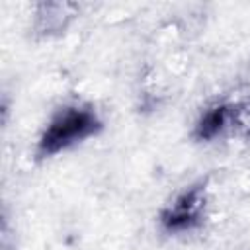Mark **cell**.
I'll return each mask as SVG.
<instances>
[{
  "mask_svg": "<svg viewBox=\"0 0 250 250\" xmlns=\"http://www.w3.org/2000/svg\"><path fill=\"white\" fill-rule=\"evenodd\" d=\"M104 119L94 104L84 100H70L51 111L39 137L35 141V156L39 160L55 158L88 139L100 135Z\"/></svg>",
  "mask_w": 250,
  "mask_h": 250,
  "instance_id": "cell-1",
  "label": "cell"
},
{
  "mask_svg": "<svg viewBox=\"0 0 250 250\" xmlns=\"http://www.w3.org/2000/svg\"><path fill=\"white\" fill-rule=\"evenodd\" d=\"M209 193L203 182H195L178 191L158 213V225L166 234L178 236L199 229L207 217Z\"/></svg>",
  "mask_w": 250,
  "mask_h": 250,
  "instance_id": "cell-2",
  "label": "cell"
},
{
  "mask_svg": "<svg viewBox=\"0 0 250 250\" xmlns=\"http://www.w3.org/2000/svg\"><path fill=\"white\" fill-rule=\"evenodd\" d=\"M80 6L74 2H39L33 6L31 29L37 37H57L76 20Z\"/></svg>",
  "mask_w": 250,
  "mask_h": 250,
  "instance_id": "cell-3",
  "label": "cell"
},
{
  "mask_svg": "<svg viewBox=\"0 0 250 250\" xmlns=\"http://www.w3.org/2000/svg\"><path fill=\"white\" fill-rule=\"evenodd\" d=\"M191 135L199 143H213L225 135H234V104L217 102L207 105L199 113Z\"/></svg>",
  "mask_w": 250,
  "mask_h": 250,
  "instance_id": "cell-4",
  "label": "cell"
},
{
  "mask_svg": "<svg viewBox=\"0 0 250 250\" xmlns=\"http://www.w3.org/2000/svg\"><path fill=\"white\" fill-rule=\"evenodd\" d=\"M234 135L250 137V102L234 104Z\"/></svg>",
  "mask_w": 250,
  "mask_h": 250,
  "instance_id": "cell-5",
  "label": "cell"
}]
</instances>
